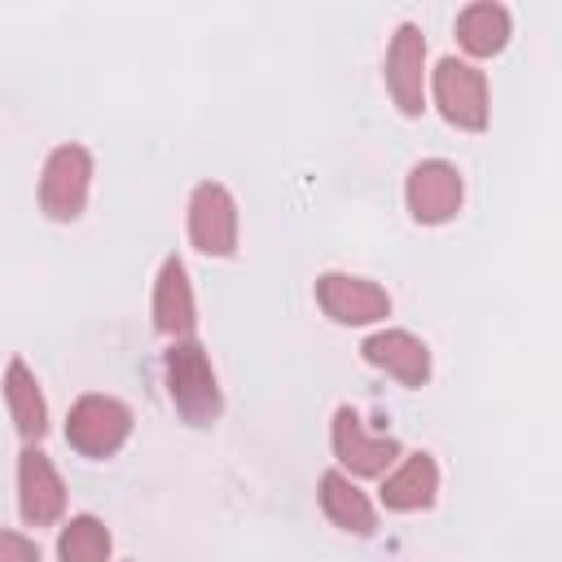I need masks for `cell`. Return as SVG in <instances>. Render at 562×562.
Returning <instances> with one entry per match:
<instances>
[{"mask_svg": "<svg viewBox=\"0 0 562 562\" xmlns=\"http://www.w3.org/2000/svg\"><path fill=\"white\" fill-rule=\"evenodd\" d=\"M316 501H321V514L347 531V536H373L378 531V509L373 501L360 492L356 479H347L342 470H325L316 479Z\"/></svg>", "mask_w": 562, "mask_h": 562, "instance_id": "obj_15", "label": "cell"}, {"mask_svg": "<svg viewBox=\"0 0 562 562\" xmlns=\"http://www.w3.org/2000/svg\"><path fill=\"white\" fill-rule=\"evenodd\" d=\"M57 562H110V527L97 514H75L57 531Z\"/></svg>", "mask_w": 562, "mask_h": 562, "instance_id": "obj_17", "label": "cell"}, {"mask_svg": "<svg viewBox=\"0 0 562 562\" xmlns=\"http://www.w3.org/2000/svg\"><path fill=\"white\" fill-rule=\"evenodd\" d=\"M329 448H334V461H338V470L347 479H382L404 457L400 439L395 435H373L351 404H338L334 408Z\"/></svg>", "mask_w": 562, "mask_h": 562, "instance_id": "obj_4", "label": "cell"}, {"mask_svg": "<svg viewBox=\"0 0 562 562\" xmlns=\"http://www.w3.org/2000/svg\"><path fill=\"white\" fill-rule=\"evenodd\" d=\"M316 307L334 325H378L391 316V294L369 277L321 272L316 277Z\"/></svg>", "mask_w": 562, "mask_h": 562, "instance_id": "obj_9", "label": "cell"}, {"mask_svg": "<svg viewBox=\"0 0 562 562\" xmlns=\"http://www.w3.org/2000/svg\"><path fill=\"white\" fill-rule=\"evenodd\" d=\"M149 312H154V329L162 338H193L198 329V299H193V281H189V268L180 255H167L158 263V277H154V299H149Z\"/></svg>", "mask_w": 562, "mask_h": 562, "instance_id": "obj_11", "label": "cell"}, {"mask_svg": "<svg viewBox=\"0 0 562 562\" xmlns=\"http://www.w3.org/2000/svg\"><path fill=\"white\" fill-rule=\"evenodd\" d=\"M461 198H465V180H461V167L448 158H422L404 176V206L426 228L448 224L461 211Z\"/></svg>", "mask_w": 562, "mask_h": 562, "instance_id": "obj_7", "label": "cell"}, {"mask_svg": "<svg viewBox=\"0 0 562 562\" xmlns=\"http://www.w3.org/2000/svg\"><path fill=\"white\" fill-rule=\"evenodd\" d=\"M4 408H9V422L13 430L22 435V443H40L48 435V400L31 373V364L22 356H9L4 364Z\"/></svg>", "mask_w": 562, "mask_h": 562, "instance_id": "obj_14", "label": "cell"}, {"mask_svg": "<svg viewBox=\"0 0 562 562\" xmlns=\"http://www.w3.org/2000/svg\"><path fill=\"white\" fill-rule=\"evenodd\" d=\"M509 31H514V18L496 0H474L457 13V44H461L465 61L470 57H496L509 44Z\"/></svg>", "mask_w": 562, "mask_h": 562, "instance_id": "obj_16", "label": "cell"}, {"mask_svg": "<svg viewBox=\"0 0 562 562\" xmlns=\"http://www.w3.org/2000/svg\"><path fill=\"white\" fill-rule=\"evenodd\" d=\"M426 75H430L426 70V35L417 22H400L391 31V44H386L382 79H386V92L404 119H417L426 110Z\"/></svg>", "mask_w": 562, "mask_h": 562, "instance_id": "obj_8", "label": "cell"}, {"mask_svg": "<svg viewBox=\"0 0 562 562\" xmlns=\"http://www.w3.org/2000/svg\"><path fill=\"white\" fill-rule=\"evenodd\" d=\"M127 439H132V408H127L119 395L88 391V395H79V400L70 404V413H66V443H70L79 457L105 461V457H114Z\"/></svg>", "mask_w": 562, "mask_h": 562, "instance_id": "obj_3", "label": "cell"}, {"mask_svg": "<svg viewBox=\"0 0 562 562\" xmlns=\"http://www.w3.org/2000/svg\"><path fill=\"white\" fill-rule=\"evenodd\" d=\"M360 356H364V364L382 369L386 378H395L404 386L430 382V347L413 329H373L360 342Z\"/></svg>", "mask_w": 562, "mask_h": 562, "instance_id": "obj_12", "label": "cell"}, {"mask_svg": "<svg viewBox=\"0 0 562 562\" xmlns=\"http://www.w3.org/2000/svg\"><path fill=\"white\" fill-rule=\"evenodd\" d=\"M184 233H189V246L206 259L237 255L241 224H237V198L228 193V184H220V180L193 184L189 211H184Z\"/></svg>", "mask_w": 562, "mask_h": 562, "instance_id": "obj_6", "label": "cell"}, {"mask_svg": "<svg viewBox=\"0 0 562 562\" xmlns=\"http://www.w3.org/2000/svg\"><path fill=\"white\" fill-rule=\"evenodd\" d=\"M426 88L435 97V110L443 114V123L461 127V132H483L487 127V114H492V97H487V75L448 53L435 61V70L426 75Z\"/></svg>", "mask_w": 562, "mask_h": 562, "instance_id": "obj_2", "label": "cell"}, {"mask_svg": "<svg viewBox=\"0 0 562 562\" xmlns=\"http://www.w3.org/2000/svg\"><path fill=\"white\" fill-rule=\"evenodd\" d=\"M0 562H40V544L22 531L0 527Z\"/></svg>", "mask_w": 562, "mask_h": 562, "instance_id": "obj_18", "label": "cell"}, {"mask_svg": "<svg viewBox=\"0 0 562 562\" xmlns=\"http://www.w3.org/2000/svg\"><path fill=\"white\" fill-rule=\"evenodd\" d=\"M18 514L26 527H53L66 514V483L40 443L18 452Z\"/></svg>", "mask_w": 562, "mask_h": 562, "instance_id": "obj_10", "label": "cell"}, {"mask_svg": "<svg viewBox=\"0 0 562 562\" xmlns=\"http://www.w3.org/2000/svg\"><path fill=\"white\" fill-rule=\"evenodd\" d=\"M382 505L391 514H417V509H430L435 496H439V461L430 452H404L386 474H382V487H378Z\"/></svg>", "mask_w": 562, "mask_h": 562, "instance_id": "obj_13", "label": "cell"}, {"mask_svg": "<svg viewBox=\"0 0 562 562\" xmlns=\"http://www.w3.org/2000/svg\"><path fill=\"white\" fill-rule=\"evenodd\" d=\"M88 193H92V154L75 140L48 149L40 167V211L57 224H70L83 215Z\"/></svg>", "mask_w": 562, "mask_h": 562, "instance_id": "obj_5", "label": "cell"}, {"mask_svg": "<svg viewBox=\"0 0 562 562\" xmlns=\"http://www.w3.org/2000/svg\"><path fill=\"white\" fill-rule=\"evenodd\" d=\"M162 378H167V395L176 404V413L189 426H215L224 413V395H220V378L211 364V351L198 338H176L162 351Z\"/></svg>", "mask_w": 562, "mask_h": 562, "instance_id": "obj_1", "label": "cell"}]
</instances>
